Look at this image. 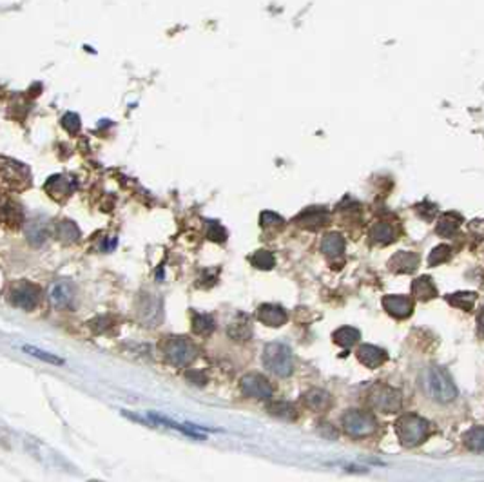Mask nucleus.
I'll return each instance as SVG.
<instances>
[{
	"mask_svg": "<svg viewBox=\"0 0 484 482\" xmlns=\"http://www.w3.org/2000/svg\"><path fill=\"white\" fill-rule=\"evenodd\" d=\"M50 300L54 308H71L74 301V289L67 281H56L50 291Z\"/></svg>",
	"mask_w": 484,
	"mask_h": 482,
	"instance_id": "4468645a",
	"label": "nucleus"
},
{
	"mask_svg": "<svg viewBox=\"0 0 484 482\" xmlns=\"http://www.w3.org/2000/svg\"><path fill=\"white\" fill-rule=\"evenodd\" d=\"M465 444L472 452L484 453V426H477V428L466 432Z\"/></svg>",
	"mask_w": 484,
	"mask_h": 482,
	"instance_id": "c756f323",
	"label": "nucleus"
},
{
	"mask_svg": "<svg viewBox=\"0 0 484 482\" xmlns=\"http://www.w3.org/2000/svg\"><path fill=\"white\" fill-rule=\"evenodd\" d=\"M260 223H262V227H283V223H285V220H283L280 214H276V212H271V211H265L262 212V216H260Z\"/></svg>",
	"mask_w": 484,
	"mask_h": 482,
	"instance_id": "c9c22d12",
	"label": "nucleus"
},
{
	"mask_svg": "<svg viewBox=\"0 0 484 482\" xmlns=\"http://www.w3.org/2000/svg\"><path fill=\"white\" fill-rule=\"evenodd\" d=\"M328 222H330L328 212L323 211L322 207H312V209H306V211L302 212L296 220L297 225L303 227V229H308V231H317V229H322V227L326 225Z\"/></svg>",
	"mask_w": 484,
	"mask_h": 482,
	"instance_id": "2eb2a0df",
	"label": "nucleus"
},
{
	"mask_svg": "<svg viewBox=\"0 0 484 482\" xmlns=\"http://www.w3.org/2000/svg\"><path fill=\"white\" fill-rule=\"evenodd\" d=\"M160 303L158 300L151 297V294H145L142 297V306H140V314L145 323H151L149 326H154V323L160 319Z\"/></svg>",
	"mask_w": 484,
	"mask_h": 482,
	"instance_id": "4be33fe9",
	"label": "nucleus"
},
{
	"mask_svg": "<svg viewBox=\"0 0 484 482\" xmlns=\"http://www.w3.org/2000/svg\"><path fill=\"white\" fill-rule=\"evenodd\" d=\"M475 301H477V294L475 292H457V294L448 295L450 305L455 306V308L465 310V312L474 308Z\"/></svg>",
	"mask_w": 484,
	"mask_h": 482,
	"instance_id": "bb28decb",
	"label": "nucleus"
},
{
	"mask_svg": "<svg viewBox=\"0 0 484 482\" xmlns=\"http://www.w3.org/2000/svg\"><path fill=\"white\" fill-rule=\"evenodd\" d=\"M450 258H452V249H450L448 245H439V247H435L434 251L430 252L428 263H430V266H437L441 265V263H446Z\"/></svg>",
	"mask_w": 484,
	"mask_h": 482,
	"instance_id": "72a5a7b5",
	"label": "nucleus"
},
{
	"mask_svg": "<svg viewBox=\"0 0 484 482\" xmlns=\"http://www.w3.org/2000/svg\"><path fill=\"white\" fill-rule=\"evenodd\" d=\"M251 263L256 266V269H260V271H271V269H274V265H276V258L269 251H256L252 254Z\"/></svg>",
	"mask_w": 484,
	"mask_h": 482,
	"instance_id": "2f4dec72",
	"label": "nucleus"
},
{
	"mask_svg": "<svg viewBox=\"0 0 484 482\" xmlns=\"http://www.w3.org/2000/svg\"><path fill=\"white\" fill-rule=\"evenodd\" d=\"M383 306L392 317H397V319H406L414 312V301L410 297H406V295H385Z\"/></svg>",
	"mask_w": 484,
	"mask_h": 482,
	"instance_id": "9d476101",
	"label": "nucleus"
},
{
	"mask_svg": "<svg viewBox=\"0 0 484 482\" xmlns=\"http://www.w3.org/2000/svg\"><path fill=\"white\" fill-rule=\"evenodd\" d=\"M207 238L211 241H218V243H223L227 240V231L223 229L222 225L218 222H209V229H207Z\"/></svg>",
	"mask_w": 484,
	"mask_h": 482,
	"instance_id": "f704fd0d",
	"label": "nucleus"
},
{
	"mask_svg": "<svg viewBox=\"0 0 484 482\" xmlns=\"http://www.w3.org/2000/svg\"><path fill=\"white\" fill-rule=\"evenodd\" d=\"M368 401H370L374 408L385 413H397L401 410V404H403L399 390L386 386V384H379V386L372 390Z\"/></svg>",
	"mask_w": 484,
	"mask_h": 482,
	"instance_id": "423d86ee",
	"label": "nucleus"
},
{
	"mask_svg": "<svg viewBox=\"0 0 484 482\" xmlns=\"http://www.w3.org/2000/svg\"><path fill=\"white\" fill-rule=\"evenodd\" d=\"M303 403H305L306 408L314 410V412H325V410L330 408L332 397L325 390L312 388L303 395Z\"/></svg>",
	"mask_w": 484,
	"mask_h": 482,
	"instance_id": "f3484780",
	"label": "nucleus"
},
{
	"mask_svg": "<svg viewBox=\"0 0 484 482\" xmlns=\"http://www.w3.org/2000/svg\"><path fill=\"white\" fill-rule=\"evenodd\" d=\"M162 350L165 359L176 368H185L196 357V346L185 337H169Z\"/></svg>",
	"mask_w": 484,
	"mask_h": 482,
	"instance_id": "39448f33",
	"label": "nucleus"
},
{
	"mask_svg": "<svg viewBox=\"0 0 484 482\" xmlns=\"http://www.w3.org/2000/svg\"><path fill=\"white\" fill-rule=\"evenodd\" d=\"M187 379L191 381V383L198 384V386H202V384H205V375H203L202 372H189Z\"/></svg>",
	"mask_w": 484,
	"mask_h": 482,
	"instance_id": "58836bf2",
	"label": "nucleus"
},
{
	"mask_svg": "<svg viewBox=\"0 0 484 482\" xmlns=\"http://www.w3.org/2000/svg\"><path fill=\"white\" fill-rule=\"evenodd\" d=\"M428 432H430V424L419 415H403L395 423V433L401 444L406 448H415L425 443Z\"/></svg>",
	"mask_w": 484,
	"mask_h": 482,
	"instance_id": "f03ea898",
	"label": "nucleus"
},
{
	"mask_svg": "<svg viewBox=\"0 0 484 482\" xmlns=\"http://www.w3.org/2000/svg\"><path fill=\"white\" fill-rule=\"evenodd\" d=\"M425 390L434 401L443 404L452 403L457 397L454 379L441 366H430L425 374Z\"/></svg>",
	"mask_w": 484,
	"mask_h": 482,
	"instance_id": "f257e3e1",
	"label": "nucleus"
},
{
	"mask_svg": "<svg viewBox=\"0 0 484 482\" xmlns=\"http://www.w3.org/2000/svg\"><path fill=\"white\" fill-rule=\"evenodd\" d=\"M252 334L251 323L245 315H240V319L233 321L229 326V335L236 341H247Z\"/></svg>",
	"mask_w": 484,
	"mask_h": 482,
	"instance_id": "a878e982",
	"label": "nucleus"
},
{
	"mask_svg": "<svg viewBox=\"0 0 484 482\" xmlns=\"http://www.w3.org/2000/svg\"><path fill=\"white\" fill-rule=\"evenodd\" d=\"M56 236L60 238L65 243H71V241H76L80 238V231L78 227L74 225L70 220H64L56 225Z\"/></svg>",
	"mask_w": 484,
	"mask_h": 482,
	"instance_id": "7c9ffc66",
	"label": "nucleus"
},
{
	"mask_svg": "<svg viewBox=\"0 0 484 482\" xmlns=\"http://www.w3.org/2000/svg\"><path fill=\"white\" fill-rule=\"evenodd\" d=\"M356 355H357V361H359L363 366H366V368H370V370L379 368L381 364L386 361L385 350L377 348V346H374V344H361L359 348H357Z\"/></svg>",
	"mask_w": 484,
	"mask_h": 482,
	"instance_id": "dca6fc26",
	"label": "nucleus"
},
{
	"mask_svg": "<svg viewBox=\"0 0 484 482\" xmlns=\"http://www.w3.org/2000/svg\"><path fill=\"white\" fill-rule=\"evenodd\" d=\"M10 301L11 305L19 306L22 310H33L40 303V289L33 283L22 281L11 289Z\"/></svg>",
	"mask_w": 484,
	"mask_h": 482,
	"instance_id": "6e6552de",
	"label": "nucleus"
},
{
	"mask_svg": "<svg viewBox=\"0 0 484 482\" xmlns=\"http://www.w3.org/2000/svg\"><path fill=\"white\" fill-rule=\"evenodd\" d=\"M22 350H24V352H28L30 355H33V357H36V359L45 361V363L64 364V359H62V357H56V355L50 354V352H44V350L36 348V346H31V344H24V346H22Z\"/></svg>",
	"mask_w": 484,
	"mask_h": 482,
	"instance_id": "473e14b6",
	"label": "nucleus"
},
{
	"mask_svg": "<svg viewBox=\"0 0 484 482\" xmlns=\"http://www.w3.org/2000/svg\"><path fill=\"white\" fill-rule=\"evenodd\" d=\"M25 236H28V241H30L31 245H42V243L48 240V236H50V234H48V225H45L44 220H42V218H33V220H30L28 225H25Z\"/></svg>",
	"mask_w": 484,
	"mask_h": 482,
	"instance_id": "a211bd4d",
	"label": "nucleus"
},
{
	"mask_svg": "<svg viewBox=\"0 0 484 482\" xmlns=\"http://www.w3.org/2000/svg\"><path fill=\"white\" fill-rule=\"evenodd\" d=\"M419 266V256L415 252L401 251L388 260V269L395 274H410Z\"/></svg>",
	"mask_w": 484,
	"mask_h": 482,
	"instance_id": "ddd939ff",
	"label": "nucleus"
},
{
	"mask_svg": "<svg viewBox=\"0 0 484 482\" xmlns=\"http://www.w3.org/2000/svg\"><path fill=\"white\" fill-rule=\"evenodd\" d=\"M322 251L326 258L341 256L345 252V238L337 234V232L326 234L322 241Z\"/></svg>",
	"mask_w": 484,
	"mask_h": 482,
	"instance_id": "412c9836",
	"label": "nucleus"
},
{
	"mask_svg": "<svg viewBox=\"0 0 484 482\" xmlns=\"http://www.w3.org/2000/svg\"><path fill=\"white\" fill-rule=\"evenodd\" d=\"M317 432H319V435L325 439H332V441H334V439H337V430L334 428V426H330L328 423L319 424V430H317Z\"/></svg>",
	"mask_w": 484,
	"mask_h": 482,
	"instance_id": "4c0bfd02",
	"label": "nucleus"
},
{
	"mask_svg": "<svg viewBox=\"0 0 484 482\" xmlns=\"http://www.w3.org/2000/svg\"><path fill=\"white\" fill-rule=\"evenodd\" d=\"M257 319L262 321L263 325L272 326V328H277V326H283L288 321V314L287 310L283 308L280 305H272V303H265L257 308Z\"/></svg>",
	"mask_w": 484,
	"mask_h": 482,
	"instance_id": "f8f14e48",
	"label": "nucleus"
},
{
	"mask_svg": "<svg viewBox=\"0 0 484 482\" xmlns=\"http://www.w3.org/2000/svg\"><path fill=\"white\" fill-rule=\"evenodd\" d=\"M341 424L350 437L356 439L368 437L377 430L374 415L368 412H361V410H348L341 419Z\"/></svg>",
	"mask_w": 484,
	"mask_h": 482,
	"instance_id": "20e7f679",
	"label": "nucleus"
},
{
	"mask_svg": "<svg viewBox=\"0 0 484 482\" xmlns=\"http://www.w3.org/2000/svg\"><path fill=\"white\" fill-rule=\"evenodd\" d=\"M214 319L209 314H193V332L198 335H209L214 332Z\"/></svg>",
	"mask_w": 484,
	"mask_h": 482,
	"instance_id": "c85d7f7f",
	"label": "nucleus"
},
{
	"mask_svg": "<svg viewBox=\"0 0 484 482\" xmlns=\"http://www.w3.org/2000/svg\"><path fill=\"white\" fill-rule=\"evenodd\" d=\"M240 388H242L243 395L252 399H260V401H271L272 397V386L267 379L260 374H247L243 375L240 381Z\"/></svg>",
	"mask_w": 484,
	"mask_h": 482,
	"instance_id": "1a4fd4ad",
	"label": "nucleus"
},
{
	"mask_svg": "<svg viewBox=\"0 0 484 482\" xmlns=\"http://www.w3.org/2000/svg\"><path fill=\"white\" fill-rule=\"evenodd\" d=\"M267 412L271 413V415H274V417L285 419V421H294V419L297 417L294 404L287 403V401H274V403H269Z\"/></svg>",
	"mask_w": 484,
	"mask_h": 482,
	"instance_id": "b1692460",
	"label": "nucleus"
},
{
	"mask_svg": "<svg viewBox=\"0 0 484 482\" xmlns=\"http://www.w3.org/2000/svg\"><path fill=\"white\" fill-rule=\"evenodd\" d=\"M62 125H64L70 133H76L80 129V120H78V116L76 114H65L64 118H62Z\"/></svg>",
	"mask_w": 484,
	"mask_h": 482,
	"instance_id": "e433bc0d",
	"label": "nucleus"
},
{
	"mask_svg": "<svg viewBox=\"0 0 484 482\" xmlns=\"http://www.w3.org/2000/svg\"><path fill=\"white\" fill-rule=\"evenodd\" d=\"M0 182L10 189H24L31 183V178L24 163L4 160V165H0Z\"/></svg>",
	"mask_w": 484,
	"mask_h": 482,
	"instance_id": "0eeeda50",
	"label": "nucleus"
},
{
	"mask_svg": "<svg viewBox=\"0 0 484 482\" xmlns=\"http://www.w3.org/2000/svg\"><path fill=\"white\" fill-rule=\"evenodd\" d=\"M412 295L419 301L434 300L435 295H437V289H435L432 277H428V275L417 277V280L412 283Z\"/></svg>",
	"mask_w": 484,
	"mask_h": 482,
	"instance_id": "6ab92c4d",
	"label": "nucleus"
},
{
	"mask_svg": "<svg viewBox=\"0 0 484 482\" xmlns=\"http://www.w3.org/2000/svg\"><path fill=\"white\" fill-rule=\"evenodd\" d=\"M370 240L379 245H390L395 240V229L388 222H376L370 227Z\"/></svg>",
	"mask_w": 484,
	"mask_h": 482,
	"instance_id": "aec40b11",
	"label": "nucleus"
},
{
	"mask_svg": "<svg viewBox=\"0 0 484 482\" xmlns=\"http://www.w3.org/2000/svg\"><path fill=\"white\" fill-rule=\"evenodd\" d=\"M359 330L352 328V326H341L339 330L334 332V341L343 348H350L352 344H356L359 341Z\"/></svg>",
	"mask_w": 484,
	"mask_h": 482,
	"instance_id": "393cba45",
	"label": "nucleus"
},
{
	"mask_svg": "<svg viewBox=\"0 0 484 482\" xmlns=\"http://www.w3.org/2000/svg\"><path fill=\"white\" fill-rule=\"evenodd\" d=\"M263 364L277 377H288L294 372L292 350L283 343H269L263 350Z\"/></svg>",
	"mask_w": 484,
	"mask_h": 482,
	"instance_id": "7ed1b4c3",
	"label": "nucleus"
},
{
	"mask_svg": "<svg viewBox=\"0 0 484 482\" xmlns=\"http://www.w3.org/2000/svg\"><path fill=\"white\" fill-rule=\"evenodd\" d=\"M461 222H463L461 216H457L454 212H446V214L441 216L439 222H437V234H441V236L445 238H452L455 232H457V229H459Z\"/></svg>",
	"mask_w": 484,
	"mask_h": 482,
	"instance_id": "5701e85b",
	"label": "nucleus"
},
{
	"mask_svg": "<svg viewBox=\"0 0 484 482\" xmlns=\"http://www.w3.org/2000/svg\"><path fill=\"white\" fill-rule=\"evenodd\" d=\"M44 191L50 194L56 202H64L65 198H70L74 191V183L70 178L62 176V174H54L51 176L44 185Z\"/></svg>",
	"mask_w": 484,
	"mask_h": 482,
	"instance_id": "9b49d317",
	"label": "nucleus"
},
{
	"mask_svg": "<svg viewBox=\"0 0 484 482\" xmlns=\"http://www.w3.org/2000/svg\"><path fill=\"white\" fill-rule=\"evenodd\" d=\"M477 323H479L481 334L484 335V308H483V312H481V314H479V317H477Z\"/></svg>",
	"mask_w": 484,
	"mask_h": 482,
	"instance_id": "ea45409f",
	"label": "nucleus"
},
{
	"mask_svg": "<svg viewBox=\"0 0 484 482\" xmlns=\"http://www.w3.org/2000/svg\"><path fill=\"white\" fill-rule=\"evenodd\" d=\"M0 222L8 223V225H19L22 223V211L15 203L4 202L0 205Z\"/></svg>",
	"mask_w": 484,
	"mask_h": 482,
	"instance_id": "cd10ccee",
	"label": "nucleus"
}]
</instances>
